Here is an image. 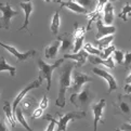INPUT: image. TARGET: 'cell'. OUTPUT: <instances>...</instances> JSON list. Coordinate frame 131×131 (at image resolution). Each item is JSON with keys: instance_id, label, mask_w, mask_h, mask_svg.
I'll return each mask as SVG.
<instances>
[{"instance_id": "obj_1", "label": "cell", "mask_w": 131, "mask_h": 131, "mask_svg": "<svg viewBox=\"0 0 131 131\" xmlns=\"http://www.w3.org/2000/svg\"><path fill=\"white\" fill-rule=\"evenodd\" d=\"M76 67V63L67 62L60 68V89L59 94L55 101V105L59 107H64L66 100H65V94H66L67 89L72 86V72Z\"/></svg>"}, {"instance_id": "obj_2", "label": "cell", "mask_w": 131, "mask_h": 131, "mask_svg": "<svg viewBox=\"0 0 131 131\" xmlns=\"http://www.w3.org/2000/svg\"><path fill=\"white\" fill-rule=\"evenodd\" d=\"M64 59H59L55 61L53 64H48L41 59L39 55L37 58V66H38V80L42 82L45 79L47 80V91H49L51 89V83H52V74L53 72L60 67L63 64Z\"/></svg>"}, {"instance_id": "obj_3", "label": "cell", "mask_w": 131, "mask_h": 131, "mask_svg": "<svg viewBox=\"0 0 131 131\" xmlns=\"http://www.w3.org/2000/svg\"><path fill=\"white\" fill-rule=\"evenodd\" d=\"M94 92L92 91L90 85H85L82 89L77 93H72L69 101L73 105H75L77 108H80L81 111L88 110L94 100Z\"/></svg>"}, {"instance_id": "obj_4", "label": "cell", "mask_w": 131, "mask_h": 131, "mask_svg": "<svg viewBox=\"0 0 131 131\" xmlns=\"http://www.w3.org/2000/svg\"><path fill=\"white\" fill-rule=\"evenodd\" d=\"M115 115H121L131 120V95L119 94L117 100L113 103Z\"/></svg>"}, {"instance_id": "obj_5", "label": "cell", "mask_w": 131, "mask_h": 131, "mask_svg": "<svg viewBox=\"0 0 131 131\" xmlns=\"http://www.w3.org/2000/svg\"><path fill=\"white\" fill-rule=\"evenodd\" d=\"M92 81V77L88 74L79 72L77 67H75L72 72V86L69 88L71 93H77L85 87L86 83Z\"/></svg>"}, {"instance_id": "obj_6", "label": "cell", "mask_w": 131, "mask_h": 131, "mask_svg": "<svg viewBox=\"0 0 131 131\" xmlns=\"http://www.w3.org/2000/svg\"><path fill=\"white\" fill-rule=\"evenodd\" d=\"M58 115H59V120L57 121V125H58L57 131H66L67 125L69 121L77 120V119H83L87 114L85 111H74V112H69V113H66L64 115L58 113Z\"/></svg>"}, {"instance_id": "obj_7", "label": "cell", "mask_w": 131, "mask_h": 131, "mask_svg": "<svg viewBox=\"0 0 131 131\" xmlns=\"http://www.w3.org/2000/svg\"><path fill=\"white\" fill-rule=\"evenodd\" d=\"M0 11H1V16H0V28L10 29L12 18L18 15V12L13 10L9 2H0Z\"/></svg>"}, {"instance_id": "obj_8", "label": "cell", "mask_w": 131, "mask_h": 131, "mask_svg": "<svg viewBox=\"0 0 131 131\" xmlns=\"http://www.w3.org/2000/svg\"><path fill=\"white\" fill-rule=\"evenodd\" d=\"M92 72L97 76H100L106 81L107 86H108V90H107V94H110L113 91H116L118 89V82L115 79V77L112 75L110 72H107L106 69L101 68V67H94L92 68Z\"/></svg>"}, {"instance_id": "obj_9", "label": "cell", "mask_w": 131, "mask_h": 131, "mask_svg": "<svg viewBox=\"0 0 131 131\" xmlns=\"http://www.w3.org/2000/svg\"><path fill=\"white\" fill-rule=\"evenodd\" d=\"M41 81H39L38 79H36V80H34V81H31L30 83H28L26 87H24L23 88V90L22 91H20L18 92V94L15 96V99H14V101H13V104H12V112H13V114H14V116H15V111H16V108L18 107V105H20V103L23 101V99L27 95V93H28L30 90H32V89H37V88H39L40 86H41Z\"/></svg>"}, {"instance_id": "obj_10", "label": "cell", "mask_w": 131, "mask_h": 131, "mask_svg": "<svg viewBox=\"0 0 131 131\" xmlns=\"http://www.w3.org/2000/svg\"><path fill=\"white\" fill-rule=\"evenodd\" d=\"M106 106V101L104 99H101L99 102L94 103L92 105V113H93V131H97V125L104 124L103 120V112Z\"/></svg>"}, {"instance_id": "obj_11", "label": "cell", "mask_w": 131, "mask_h": 131, "mask_svg": "<svg viewBox=\"0 0 131 131\" xmlns=\"http://www.w3.org/2000/svg\"><path fill=\"white\" fill-rule=\"evenodd\" d=\"M0 46L3 47L6 50H8L9 52H10L12 55H14L15 59L17 62H24V61L28 60L29 58H32L34 55H36L37 51L36 50H29V51H26V52H21V51H18L15 47H12L10 45H7V43H3L2 41H0Z\"/></svg>"}, {"instance_id": "obj_12", "label": "cell", "mask_w": 131, "mask_h": 131, "mask_svg": "<svg viewBox=\"0 0 131 131\" xmlns=\"http://www.w3.org/2000/svg\"><path fill=\"white\" fill-rule=\"evenodd\" d=\"M86 28L82 26H79L78 23L74 24V48H73V53L77 52V51L81 50L83 46V41H85V36H86Z\"/></svg>"}, {"instance_id": "obj_13", "label": "cell", "mask_w": 131, "mask_h": 131, "mask_svg": "<svg viewBox=\"0 0 131 131\" xmlns=\"http://www.w3.org/2000/svg\"><path fill=\"white\" fill-rule=\"evenodd\" d=\"M58 39L61 41V47L59 52L63 54H68V52L73 51L74 48V37L71 32H63L62 35L58 36Z\"/></svg>"}, {"instance_id": "obj_14", "label": "cell", "mask_w": 131, "mask_h": 131, "mask_svg": "<svg viewBox=\"0 0 131 131\" xmlns=\"http://www.w3.org/2000/svg\"><path fill=\"white\" fill-rule=\"evenodd\" d=\"M95 26H96V32H95V39H101L105 36L114 35L116 32V26H106L102 21V17L100 16L95 21Z\"/></svg>"}, {"instance_id": "obj_15", "label": "cell", "mask_w": 131, "mask_h": 131, "mask_svg": "<svg viewBox=\"0 0 131 131\" xmlns=\"http://www.w3.org/2000/svg\"><path fill=\"white\" fill-rule=\"evenodd\" d=\"M20 7L24 10L25 13V20H24V24H23L20 28H17V30H27L29 32V16L31 14V12L34 11V4L31 1L29 2H20Z\"/></svg>"}, {"instance_id": "obj_16", "label": "cell", "mask_w": 131, "mask_h": 131, "mask_svg": "<svg viewBox=\"0 0 131 131\" xmlns=\"http://www.w3.org/2000/svg\"><path fill=\"white\" fill-rule=\"evenodd\" d=\"M102 21L106 26H112L114 25L115 22V13H114V7L112 2H107L102 11Z\"/></svg>"}, {"instance_id": "obj_17", "label": "cell", "mask_w": 131, "mask_h": 131, "mask_svg": "<svg viewBox=\"0 0 131 131\" xmlns=\"http://www.w3.org/2000/svg\"><path fill=\"white\" fill-rule=\"evenodd\" d=\"M88 58H89V53H87L85 50H79L75 53L64 54L63 59H72L73 61L76 62V67H80L81 65H83L86 63Z\"/></svg>"}, {"instance_id": "obj_18", "label": "cell", "mask_w": 131, "mask_h": 131, "mask_svg": "<svg viewBox=\"0 0 131 131\" xmlns=\"http://www.w3.org/2000/svg\"><path fill=\"white\" fill-rule=\"evenodd\" d=\"M89 62L91 64H100V65H103L105 67H108L110 69H114L115 68V62H114V59L113 57H110L108 59H101L100 57L97 55H90L89 54Z\"/></svg>"}, {"instance_id": "obj_19", "label": "cell", "mask_w": 131, "mask_h": 131, "mask_svg": "<svg viewBox=\"0 0 131 131\" xmlns=\"http://www.w3.org/2000/svg\"><path fill=\"white\" fill-rule=\"evenodd\" d=\"M61 7L62 8H66L68 10H71L77 14H88L89 11L83 7H81L80 4H78L77 2L73 1V0H67V1H62L61 2Z\"/></svg>"}, {"instance_id": "obj_20", "label": "cell", "mask_w": 131, "mask_h": 131, "mask_svg": "<svg viewBox=\"0 0 131 131\" xmlns=\"http://www.w3.org/2000/svg\"><path fill=\"white\" fill-rule=\"evenodd\" d=\"M61 47V41L59 39L53 40L51 43L45 47V57L46 59H53L59 53Z\"/></svg>"}, {"instance_id": "obj_21", "label": "cell", "mask_w": 131, "mask_h": 131, "mask_svg": "<svg viewBox=\"0 0 131 131\" xmlns=\"http://www.w3.org/2000/svg\"><path fill=\"white\" fill-rule=\"evenodd\" d=\"M3 111H4V114H6V117L12 127H15L16 126V119H15V116L12 112V105L10 104L9 101H4V104H3Z\"/></svg>"}, {"instance_id": "obj_22", "label": "cell", "mask_w": 131, "mask_h": 131, "mask_svg": "<svg viewBox=\"0 0 131 131\" xmlns=\"http://www.w3.org/2000/svg\"><path fill=\"white\" fill-rule=\"evenodd\" d=\"M61 26V17H60V11H55L54 14L51 20V25H50V29L52 31L53 35H58L59 34V29Z\"/></svg>"}, {"instance_id": "obj_23", "label": "cell", "mask_w": 131, "mask_h": 131, "mask_svg": "<svg viewBox=\"0 0 131 131\" xmlns=\"http://www.w3.org/2000/svg\"><path fill=\"white\" fill-rule=\"evenodd\" d=\"M4 71H8L11 76H15V74H16V68L14 66H12V65L8 64L4 57H0V73Z\"/></svg>"}, {"instance_id": "obj_24", "label": "cell", "mask_w": 131, "mask_h": 131, "mask_svg": "<svg viewBox=\"0 0 131 131\" xmlns=\"http://www.w3.org/2000/svg\"><path fill=\"white\" fill-rule=\"evenodd\" d=\"M113 40H114V35L105 36V37H103V38H101V39H97L96 40L97 49H99L100 51L104 50L105 48H107V47L111 46V43L113 42Z\"/></svg>"}, {"instance_id": "obj_25", "label": "cell", "mask_w": 131, "mask_h": 131, "mask_svg": "<svg viewBox=\"0 0 131 131\" xmlns=\"http://www.w3.org/2000/svg\"><path fill=\"white\" fill-rule=\"evenodd\" d=\"M15 119H16V121H18V123H20L27 131H32V129L28 126L27 121H26L25 118H24V114H23L22 107H17V108H16V111H15Z\"/></svg>"}, {"instance_id": "obj_26", "label": "cell", "mask_w": 131, "mask_h": 131, "mask_svg": "<svg viewBox=\"0 0 131 131\" xmlns=\"http://www.w3.org/2000/svg\"><path fill=\"white\" fill-rule=\"evenodd\" d=\"M130 16H131V3L126 2L124 4L123 9H121V11L119 12L118 17L121 18V20H124V21H128Z\"/></svg>"}, {"instance_id": "obj_27", "label": "cell", "mask_w": 131, "mask_h": 131, "mask_svg": "<svg viewBox=\"0 0 131 131\" xmlns=\"http://www.w3.org/2000/svg\"><path fill=\"white\" fill-rule=\"evenodd\" d=\"M36 105V100L32 96H25L22 101V110L23 111H29Z\"/></svg>"}, {"instance_id": "obj_28", "label": "cell", "mask_w": 131, "mask_h": 131, "mask_svg": "<svg viewBox=\"0 0 131 131\" xmlns=\"http://www.w3.org/2000/svg\"><path fill=\"white\" fill-rule=\"evenodd\" d=\"M73 1L80 4L81 7L87 9L89 12L92 11L93 9L95 8V4H96V0H73Z\"/></svg>"}, {"instance_id": "obj_29", "label": "cell", "mask_w": 131, "mask_h": 131, "mask_svg": "<svg viewBox=\"0 0 131 131\" xmlns=\"http://www.w3.org/2000/svg\"><path fill=\"white\" fill-rule=\"evenodd\" d=\"M113 59H114V62H116L118 65H123L124 63V59H125V51L123 50H115L114 53H113Z\"/></svg>"}, {"instance_id": "obj_30", "label": "cell", "mask_w": 131, "mask_h": 131, "mask_svg": "<svg viewBox=\"0 0 131 131\" xmlns=\"http://www.w3.org/2000/svg\"><path fill=\"white\" fill-rule=\"evenodd\" d=\"M83 50L90 55H97V57L101 55V51L97 48H95V47H93L92 43H90V42H88V43H86L85 46H83Z\"/></svg>"}, {"instance_id": "obj_31", "label": "cell", "mask_w": 131, "mask_h": 131, "mask_svg": "<svg viewBox=\"0 0 131 131\" xmlns=\"http://www.w3.org/2000/svg\"><path fill=\"white\" fill-rule=\"evenodd\" d=\"M115 50H116V47L113 46V45H111L110 47H107V48H105L104 50L101 51L100 58H101V59H108L110 57H112V55H113V53H114Z\"/></svg>"}, {"instance_id": "obj_32", "label": "cell", "mask_w": 131, "mask_h": 131, "mask_svg": "<svg viewBox=\"0 0 131 131\" xmlns=\"http://www.w3.org/2000/svg\"><path fill=\"white\" fill-rule=\"evenodd\" d=\"M124 67L125 71H128V69H131V51L125 53V59H124Z\"/></svg>"}, {"instance_id": "obj_33", "label": "cell", "mask_w": 131, "mask_h": 131, "mask_svg": "<svg viewBox=\"0 0 131 131\" xmlns=\"http://www.w3.org/2000/svg\"><path fill=\"white\" fill-rule=\"evenodd\" d=\"M46 119H48L50 121V124L48 125L46 131H54V128H55V125H57V120L52 118L51 115H46Z\"/></svg>"}, {"instance_id": "obj_34", "label": "cell", "mask_w": 131, "mask_h": 131, "mask_svg": "<svg viewBox=\"0 0 131 131\" xmlns=\"http://www.w3.org/2000/svg\"><path fill=\"white\" fill-rule=\"evenodd\" d=\"M43 114V111L40 108V107H36V108L32 111V114L30 116V118L31 119H37V118H39V117H41Z\"/></svg>"}, {"instance_id": "obj_35", "label": "cell", "mask_w": 131, "mask_h": 131, "mask_svg": "<svg viewBox=\"0 0 131 131\" xmlns=\"http://www.w3.org/2000/svg\"><path fill=\"white\" fill-rule=\"evenodd\" d=\"M48 105H49V97L47 96V94H43V96H42V100L40 101V103H39V106L38 107H40L41 110H46L47 107H48Z\"/></svg>"}, {"instance_id": "obj_36", "label": "cell", "mask_w": 131, "mask_h": 131, "mask_svg": "<svg viewBox=\"0 0 131 131\" xmlns=\"http://www.w3.org/2000/svg\"><path fill=\"white\" fill-rule=\"evenodd\" d=\"M124 91H125L124 94L131 95V83H126V85L124 86Z\"/></svg>"}, {"instance_id": "obj_37", "label": "cell", "mask_w": 131, "mask_h": 131, "mask_svg": "<svg viewBox=\"0 0 131 131\" xmlns=\"http://www.w3.org/2000/svg\"><path fill=\"white\" fill-rule=\"evenodd\" d=\"M121 131H131V124H123L120 127Z\"/></svg>"}, {"instance_id": "obj_38", "label": "cell", "mask_w": 131, "mask_h": 131, "mask_svg": "<svg viewBox=\"0 0 131 131\" xmlns=\"http://www.w3.org/2000/svg\"><path fill=\"white\" fill-rule=\"evenodd\" d=\"M0 131H9L8 127H7V125L3 123V121L0 119Z\"/></svg>"}, {"instance_id": "obj_39", "label": "cell", "mask_w": 131, "mask_h": 131, "mask_svg": "<svg viewBox=\"0 0 131 131\" xmlns=\"http://www.w3.org/2000/svg\"><path fill=\"white\" fill-rule=\"evenodd\" d=\"M125 82H126V83H131V71H130V73H129L128 76L126 77V79H125Z\"/></svg>"}, {"instance_id": "obj_40", "label": "cell", "mask_w": 131, "mask_h": 131, "mask_svg": "<svg viewBox=\"0 0 131 131\" xmlns=\"http://www.w3.org/2000/svg\"><path fill=\"white\" fill-rule=\"evenodd\" d=\"M54 1H55V2H60V3H61V2H62V0H54Z\"/></svg>"}, {"instance_id": "obj_41", "label": "cell", "mask_w": 131, "mask_h": 131, "mask_svg": "<svg viewBox=\"0 0 131 131\" xmlns=\"http://www.w3.org/2000/svg\"><path fill=\"white\" fill-rule=\"evenodd\" d=\"M108 2H113V1H117V0H107Z\"/></svg>"}, {"instance_id": "obj_42", "label": "cell", "mask_w": 131, "mask_h": 131, "mask_svg": "<svg viewBox=\"0 0 131 131\" xmlns=\"http://www.w3.org/2000/svg\"><path fill=\"white\" fill-rule=\"evenodd\" d=\"M29 1H31V0H24V2H29Z\"/></svg>"}, {"instance_id": "obj_43", "label": "cell", "mask_w": 131, "mask_h": 131, "mask_svg": "<svg viewBox=\"0 0 131 131\" xmlns=\"http://www.w3.org/2000/svg\"><path fill=\"white\" fill-rule=\"evenodd\" d=\"M115 131H121V130H120V128H118V129H116Z\"/></svg>"}, {"instance_id": "obj_44", "label": "cell", "mask_w": 131, "mask_h": 131, "mask_svg": "<svg viewBox=\"0 0 131 131\" xmlns=\"http://www.w3.org/2000/svg\"><path fill=\"white\" fill-rule=\"evenodd\" d=\"M45 1H46V2H50V1H51V0H45Z\"/></svg>"}, {"instance_id": "obj_45", "label": "cell", "mask_w": 131, "mask_h": 131, "mask_svg": "<svg viewBox=\"0 0 131 131\" xmlns=\"http://www.w3.org/2000/svg\"><path fill=\"white\" fill-rule=\"evenodd\" d=\"M0 16H1V13H0Z\"/></svg>"}]
</instances>
